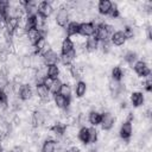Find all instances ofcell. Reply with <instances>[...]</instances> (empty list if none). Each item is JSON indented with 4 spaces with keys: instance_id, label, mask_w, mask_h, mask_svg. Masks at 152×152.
Returning a JSON list of instances; mask_svg holds the SVG:
<instances>
[{
    "instance_id": "8992f818",
    "label": "cell",
    "mask_w": 152,
    "mask_h": 152,
    "mask_svg": "<svg viewBox=\"0 0 152 152\" xmlns=\"http://www.w3.org/2000/svg\"><path fill=\"white\" fill-rule=\"evenodd\" d=\"M118 135H119L120 140L128 142L133 137V122H131L128 120H124L120 125Z\"/></svg>"
},
{
    "instance_id": "4316f807",
    "label": "cell",
    "mask_w": 152,
    "mask_h": 152,
    "mask_svg": "<svg viewBox=\"0 0 152 152\" xmlns=\"http://www.w3.org/2000/svg\"><path fill=\"white\" fill-rule=\"evenodd\" d=\"M88 128H89V145H95L96 142H99V135H100V133H99V131H97L96 127L90 126Z\"/></svg>"
},
{
    "instance_id": "7a4b0ae2",
    "label": "cell",
    "mask_w": 152,
    "mask_h": 152,
    "mask_svg": "<svg viewBox=\"0 0 152 152\" xmlns=\"http://www.w3.org/2000/svg\"><path fill=\"white\" fill-rule=\"evenodd\" d=\"M115 31L114 26L107 21L101 23L99 25H96V30H95V34L94 38L97 39L99 43H104V42H109L112 33Z\"/></svg>"
},
{
    "instance_id": "f1b7e54d",
    "label": "cell",
    "mask_w": 152,
    "mask_h": 152,
    "mask_svg": "<svg viewBox=\"0 0 152 152\" xmlns=\"http://www.w3.org/2000/svg\"><path fill=\"white\" fill-rule=\"evenodd\" d=\"M0 103L4 106H8V95L2 89H0Z\"/></svg>"
},
{
    "instance_id": "7402d4cb",
    "label": "cell",
    "mask_w": 152,
    "mask_h": 152,
    "mask_svg": "<svg viewBox=\"0 0 152 152\" xmlns=\"http://www.w3.org/2000/svg\"><path fill=\"white\" fill-rule=\"evenodd\" d=\"M72 50H75V43H74L72 38H69V37L63 38L62 42H61L59 53H61V55H65V53L71 52Z\"/></svg>"
},
{
    "instance_id": "30bf717a",
    "label": "cell",
    "mask_w": 152,
    "mask_h": 152,
    "mask_svg": "<svg viewBox=\"0 0 152 152\" xmlns=\"http://www.w3.org/2000/svg\"><path fill=\"white\" fill-rule=\"evenodd\" d=\"M55 13V7L51 1H40L38 2L37 7V14L42 15L45 19H49Z\"/></svg>"
},
{
    "instance_id": "3957f363",
    "label": "cell",
    "mask_w": 152,
    "mask_h": 152,
    "mask_svg": "<svg viewBox=\"0 0 152 152\" xmlns=\"http://www.w3.org/2000/svg\"><path fill=\"white\" fill-rule=\"evenodd\" d=\"M116 124V116L110 110H103L101 113V122L100 127L103 132H109L115 127Z\"/></svg>"
},
{
    "instance_id": "8fae6325",
    "label": "cell",
    "mask_w": 152,
    "mask_h": 152,
    "mask_svg": "<svg viewBox=\"0 0 152 152\" xmlns=\"http://www.w3.org/2000/svg\"><path fill=\"white\" fill-rule=\"evenodd\" d=\"M52 103L58 110H66L71 106V99L64 97L61 94H55L52 95Z\"/></svg>"
},
{
    "instance_id": "ba28073f",
    "label": "cell",
    "mask_w": 152,
    "mask_h": 152,
    "mask_svg": "<svg viewBox=\"0 0 152 152\" xmlns=\"http://www.w3.org/2000/svg\"><path fill=\"white\" fill-rule=\"evenodd\" d=\"M34 96V88L31 83H23L17 93V97L21 102H28Z\"/></svg>"
},
{
    "instance_id": "484cf974",
    "label": "cell",
    "mask_w": 152,
    "mask_h": 152,
    "mask_svg": "<svg viewBox=\"0 0 152 152\" xmlns=\"http://www.w3.org/2000/svg\"><path fill=\"white\" fill-rule=\"evenodd\" d=\"M62 96L64 97H72V86L70 83H66V82H62V86H61V89H59V93Z\"/></svg>"
},
{
    "instance_id": "6da1fadb",
    "label": "cell",
    "mask_w": 152,
    "mask_h": 152,
    "mask_svg": "<svg viewBox=\"0 0 152 152\" xmlns=\"http://www.w3.org/2000/svg\"><path fill=\"white\" fill-rule=\"evenodd\" d=\"M53 20L55 24L61 28H64L66 24L70 21V12L69 8L66 7V2H59V6L55 11Z\"/></svg>"
},
{
    "instance_id": "d6986e66",
    "label": "cell",
    "mask_w": 152,
    "mask_h": 152,
    "mask_svg": "<svg viewBox=\"0 0 152 152\" xmlns=\"http://www.w3.org/2000/svg\"><path fill=\"white\" fill-rule=\"evenodd\" d=\"M124 77H125V68H122L121 65H114L110 69L109 80L116 81V82H122Z\"/></svg>"
},
{
    "instance_id": "f546056e",
    "label": "cell",
    "mask_w": 152,
    "mask_h": 152,
    "mask_svg": "<svg viewBox=\"0 0 152 152\" xmlns=\"http://www.w3.org/2000/svg\"><path fill=\"white\" fill-rule=\"evenodd\" d=\"M10 78L8 77H5V76H0V89L2 90H6V88L8 87L10 84Z\"/></svg>"
},
{
    "instance_id": "9a60e30c",
    "label": "cell",
    "mask_w": 152,
    "mask_h": 152,
    "mask_svg": "<svg viewBox=\"0 0 152 152\" xmlns=\"http://www.w3.org/2000/svg\"><path fill=\"white\" fill-rule=\"evenodd\" d=\"M121 59L125 62V64H127L128 66L132 68V65L139 59V53H138V51H135V50L127 49L125 52H122Z\"/></svg>"
},
{
    "instance_id": "603a6c76",
    "label": "cell",
    "mask_w": 152,
    "mask_h": 152,
    "mask_svg": "<svg viewBox=\"0 0 152 152\" xmlns=\"http://www.w3.org/2000/svg\"><path fill=\"white\" fill-rule=\"evenodd\" d=\"M101 113H102V112L96 110V109H90V110L87 113L88 122L90 124V126H93V127L100 126V122H101Z\"/></svg>"
},
{
    "instance_id": "52a82bcc",
    "label": "cell",
    "mask_w": 152,
    "mask_h": 152,
    "mask_svg": "<svg viewBox=\"0 0 152 152\" xmlns=\"http://www.w3.org/2000/svg\"><path fill=\"white\" fill-rule=\"evenodd\" d=\"M128 102L131 104V107L133 108H140L144 107L146 103V97H145V93L141 90H133L129 93L128 95Z\"/></svg>"
},
{
    "instance_id": "e0dca14e",
    "label": "cell",
    "mask_w": 152,
    "mask_h": 152,
    "mask_svg": "<svg viewBox=\"0 0 152 152\" xmlns=\"http://www.w3.org/2000/svg\"><path fill=\"white\" fill-rule=\"evenodd\" d=\"M56 151H57V140L46 137L40 145V152H56Z\"/></svg>"
},
{
    "instance_id": "5bb4252c",
    "label": "cell",
    "mask_w": 152,
    "mask_h": 152,
    "mask_svg": "<svg viewBox=\"0 0 152 152\" xmlns=\"http://www.w3.org/2000/svg\"><path fill=\"white\" fill-rule=\"evenodd\" d=\"M42 58H43V62L45 65L59 64V53L53 49H49L46 52H44L42 55Z\"/></svg>"
},
{
    "instance_id": "ac0fdd59",
    "label": "cell",
    "mask_w": 152,
    "mask_h": 152,
    "mask_svg": "<svg viewBox=\"0 0 152 152\" xmlns=\"http://www.w3.org/2000/svg\"><path fill=\"white\" fill-rule=\"evenodd\" d=\"M112 1L109 0H100L97 4H96V12L101 17H107L110 8H112Z\"/></svg>"
},
{
    "instance_id": "44dd1931",
    "label": "cell",
    "mask_w": 152,
    "mask_h": 152,
    "mask_svg": "<svg viewBox=\"0 0 152 152\" xmlns=\"http://www.w3.org/2000/svg\"><path fill=\"white\" fill-rule=\"evenodd\" d=\"M78 28H80V23L78 21H75V20H70L66 24V26L64 27L65 37L72 38V37L77 36L78 34Z\"/></svg>"
},
{
    "instance_id": "7c38bea8",
    "label": "cell",
    "mask_w": 152,
    "mask_h": 152,
    "mask_svg": "<svg viewBox=\"0 0 152 152\" xmlns=\"http://www.w3.org/2000/svg\"><path fill=\"white\" fill-rule=\"evenodd\" d=\"M87 91H88V84H87L86 81L78 80V81L75 82L74 88H72V93H74L75 99H77V100L83 99L87 95Z\"/></svg>"
},
{
    "instance_id": "ffe728a7",
    "label": "cell",
    "mask_w": 152,
    "mask_h": 152,
    "mask_svg": "<svg viewBox=\"0 0 152 152\" xmlns=\"http://www.w3.org/2000/svg\"><path fill=\"white\" fill-rule=\"evenodd\" d=\"M26 38H27L30 45L33 46L38 40H40L42 38H45V37H44V34H43V32H42L40 30L31 28V30H28V31L26 32Z\"/></svg>"
},
{
    "instance_id": "d4e9b609",
    "label": "cell",
    "mask_w": 152,
    "mask_h": 152,
    "mask_svg": "<svg viewBox=\"0 0 152 152\" xmlns=\"http://www.w3.org/2000/svg\"><path fill=\"white\" fill-rule=\"evenodd\" d=\"M61 75V66L59 64H49L46 65V77L57 80Z\"/></svg>"
},
{
    "instance_id": "83f0119b",
    "label": "cell",
    "mask_w": 152,
    "mask_h": 152,
    "mask_svg": "<svg viewBox=\"0 0 152 152\" xmlns=\"http://www.w3.org/2000/svg\"><path fill=\"white\" fill-rule=\"evenodd\" d=\"M61 86H62V81H61L59 78H57V80H53V82H52L51 87L49 88V90H50L51 95L58 94V93H59V89H61Z\"/></svg>"
},
{
    "instance_id": "2e32d148",
    "label": "cell",
    "mask_w": 152,
    "mask_h": 152,
    "mask_svg": "<svg viewBox=\"0 0 152 152\" xmlns=\"http://www.w3.org/2000/svg\"><path fill=\"white\" fill-rule=\"evenodd\" d=\"M99 42L96 38L94 37H89V38H86V42H84V51L87 55H93V53H96L97 50H99Z\"/></svg>"
},
{
    "instance_id": "277c9868",
    "label": "cell",
    "mask_w": 152,
    "mask_h": 152,
    "mask_svg": "<svg viewBox=\"0 0 152 152\" xmlns=\"http://www.w3.org/2000/svg\"><path fill=\"white\" fill-rule=\"evenodd\" d=\"M132 70L134 71L135 76L139 77V78H145V77H147V76L151 75L150 63L147 61H144V59H138L132 65Z\"/></svg>"
},
{
    "instance_id": "4fadbf2b",
    "label": "cell",
    "mask_w": 152,
    "mask_h": 152,
    "mask_svg": "<svg viewBox=\"0 0 152 152\" xmlns=\"http://www.w3.org/2000/svg\"><path fill=\"white\" fill-rule=\"evenodd\" d=\"M110 44L115 48H120V46H124L126 43H127V38L125 36V33L122 32V30H115L112 36H110V39H109Z\"/></svg>"
},
{
    "instance_id": "9c48e42d",
    "label": "cell",
    "mask_w": 152,
    "mask_h": 152,
    "mask_svg": "<svg viewBox=\"0 0 152 152\" xmlns=\"http://www.w3.org/2000/svg\"><path fill=\"white\" fill-rule=\"evenodd\" d=\"M95 30H96V25H95L93 21H90V20L82 21V23H80L78 36H81V37H83V38L94 37Z\"/></svg>"
},
{
    "instance_id": "4dcf8cb0",
    "label": "cell",
    "mask_w": 152,
    "mask_h": 152,
    "mask_svg": "<svg viewBox=\"0 0 152 152\" xmlns=\"http://www.w3.org/2000/svg\"><path fill=\"white\" fill-rule=\"evenodd\" d=\"M91 152H97V151H96V150H95V151H91Z\"/></svg>"
},
{
    "instance_id": "5b68a950",
    "label": "cell",
    "mask_w": 152,
    "mask_h": 152,
    "mask_svg": "<svg viewBox=\"0 0 152 152\" xmlns=\"http://www.w3.org/2000/svg\"><path fill=\"white\" fill-rule=\"evenodd\" d=\"M34 88V95L38 97V100L40 101L42 104H46L49 102L52 101V95L50 93V90L40 82V83H36L33 86Z\"/></svg>"
},
{
    "instance_id": "cb8c5ba5",
    "label": "cell",
    "mask_w": 152,
    "mask_h": 152,
    "mask_svg": "<svg viewBox=\"0 0 152 152\" xmlns=\"http://www.w3.org/2000/svg\"><path fill=\"white\" fill-rule=\"evenodd\" d=\"M76 139L83 145H89V128L87 126L84 127H80L78 131H77V134H76Z\"/></svg>"
}]
</instances>
